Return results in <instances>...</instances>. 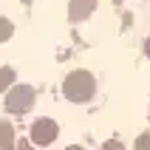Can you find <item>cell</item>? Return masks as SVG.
Listing matches in <instances>:
<instances>
[{
    "instance_id": "1",
    "label": "cell",
    "mask_w": 150,
    "mask_h": 150,
    "mask_svg": "<svg viewBox=\"0 0 150 150\" xmlns=\"http://www.w3.org/2000/svg\"><path fill=\"white\" fill-rule=\"evenodd\" d=\"M62 93H65L68 102L82 105V102L93 99V93H96V79H93V74H88V71H71V74L62 79Z\"/></svg>"
},
{
    "instance_id": "2",
    "label": "cell",
    "mask_w": 150,
    "mask_h": 150,
    "mask_svg": "<svg viewBox=\"0 0 150 150\" xmlns=\"http://www.w3.org/2000/svg\"><path fill=\"white\" fill-rule=\"evenodd\" d=\"M34 105V88L31 85H11L6 96V110L8 113H28Z\"/></svg>"
},
{
    "instance_id": "3",
    "label": "cell",
    "mask_w": 150,
    "mask_h": 150,
    "mask_svg": "<svg viewBox=\"0 0 150 150\" xmlns=\"http://www.w3.org/2000/svg\"><path fill=\"white\" fill-rule=\"evenodd\" d=\"M57 133H59V125L54 122V119L42 116V119H37V122L31 125V144H37V147H48V144H54Z\"/></svg>"
},
{
    "instance_id": "4",
    "label": "cell",
    "mask_w": 150,
    "mask_h": 150,
    "mask_svg": "<svg viewBox=\"0 0 150 150\" xmlns=\"http://www.w3.org/2000/svg\"><path fill=\"white\" fill-rule=\"evenodd\" d=\"M93 8H96V0H71L68 20H71V23H82V20H88V17L93 14Z\"/></svg>"
},
{
    "instance_id": "5",
    "label": "cell",
    "mask_w": 150,
    "mask_h": 150,
    "mask_svg": "<svg viewBox=\"0 0 150 150\" xmlns=\"http://www.w3.org/2000/svg\"><path fill=\"white\" fill-rule=\"evenodd\" d=\"M0 147L3 150H14V127L11 122L0 119Z\"/></svg>"
},
{
    "instance_id": "6",
    "label": "cell",
    "mask_w": 150,
    "mask_h": 150,
    "mask_svg": "<svg viewBox=\"0 0 150 150\" xmlns=\"http://www.w3.org/2000/svg\"><path fill=\"white\" fill-rule=\"evenodd\" d=\"M11 85H14V68L3 65V68H0V93H3V91H8Z\"/></svg>"
},
{
    "instance_id": "7",
    "label": "cell",
    "mask_w": 150,
    "mask_h": 150,
    "mask_svg": "<svg viewBox=\"0 0 150 150\" xmlns=\"http://www.w3.org/2000/svg\"><path fill=\"white\" fill-rule=\"evenodd\" d=\"M11 34H14V23L8 17H0V42H8Z\"/></svg>"
},
{
    "instance_id": "8",
    "label": "cell",
    "mask_w": 150,
    "mask_h": 150,
    "mask_svg": "<svg viewBox=\"0 0 150 150\" xmlns=\"http://www.w3.org/2000/svg\"><path fill=\"white\" fill-rule=\"evenodd\" d=\"M136 150H150V133H142L136 139Z\"/></svg>"
},
{
    "instance_id": "9",
    "label": "cell",
    "mask_w": 150,
    "mask_h": 150,
    "mask_svg": "<svg viewBox=\"0 0 150 150\" xmlns=\"http://www.w3.org/2000/svg\"><path fill=\"white\" fill-rule=\"evenodd\" d=\"M99 150H125V147H122V142H116V139H113V142H105Z\"/></svg>"
},
{
    "instance_id": "10",
    "label": "cell",
    "mask_w": 150,
    "mask_h": 150,
    "mask_svg": "<svg viewBox=\"0 0 150 150\" xmlns=\"http://www.w3.org/2000/svg\"><path fill=\"white\" fill-rule=\"evenodd\" d=\"M144 54H147V59H150V37L144 40Z\"/></svg>"
},
{
    "instance_id": "11",
    "label": "cell",
    "mask_w": 150,
    "mask_h": 150,
    "mask_svg": "<svg viewBox=\"0 0 150 150\" xmlns=\"http://www.w3.org/2000/svg\"><path fill=\"white\" fill-rule=\"evenodd\" d=\"M65 150H82V147H79V144H71V147H65Z\"/></svg>"
}]
</instances>
